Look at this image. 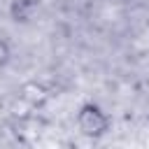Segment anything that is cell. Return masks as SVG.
I'll return each mask as SVG.
<instances>
[{"mask_svg":"<svg viewBox=\"0 0 149 149\" xmlns=\"http://www.w3.org/2000/svg\"><path fill=\"white\" fill-rule=\"evenodd\" d=\"M77 128L86 137H100L109 130V116L102 112V107H98L93 102H86L77 112Z\"/></svg>","mask_w":149,"mask_h":149,"instance_id":"1","label":"cell"},{"mask_svg":"<svg viewBox=\"0 0 149 149\" xmlns=\"http://www.w3.org/2000/svg\"><path fill=\"white\" fill-rule=\"evenodd\" d=\"M47 98H49V88L40 81H28L19 88V100L26 102L28 107H40L47 102Z\"/></svg>","mask_w":149,"mask_h":149,"instance_id":"2","label":"cell"},{"mask_svg":"<svg viewBox=\"0 0 149 149\" xmlns=\"http://www.w3.org/2000/svg\"><path fill=\"white\" fill-rule=\"evenodd\" d=\"M40 9V0H12L9 14L16 23H28Z\"/></svg>","mask_w":149,"mask_h":149,"instance_id":"3","label":"cell"},{"mask_svg":"<svg viewBox=\"0 0 149 149\" xmlns=\"http://www.w3.org/2000/svg\"><path fill=\"white\" fill-rule=\"evenodd\" d=\"M9 56H12V51H9V44H7L5 40H0V68H5V65H7Z\"/></svg>","mask_w":149,"mask_h":149,"instance_id":"4","label":"cell"}]
</instances>
